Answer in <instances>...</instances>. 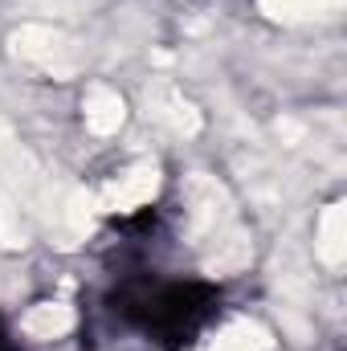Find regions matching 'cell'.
I'll return each instance as SVG.
<instances>
[{
	"label": "cell",
	"instance_id": "1",
	"mask_svg": "<svg viewBox=\"0 0 347 351\" xmlns=\"http://www.w3.org/2000/svg\"><path fill=\"white\" fill-rule=\"evenodd\" d=\"M106 311L123 331L139 335L147 348L176 351L192 343V335H200L217 319L221 286L200 278H160L135 269L123 274L119 286L106 294Z\"/></svg>",
	"mask_w": 347,
	"mask_h": 351
},
{
	"label": "cell",
	"instance_id": "2",
	"mask_svg": "<svg viewBox=\"0 0 347 351\" xmlns=\"http://www.w3.org/2000/svg\"><path fill=\"white\" fill-rule=\"evenodd\" d=\"M0 351H21V343L8 335V327H4V319H0Z\"/></svg>",
	"mask_w": 347,
	"mask_h": 351
}]
</instances>
